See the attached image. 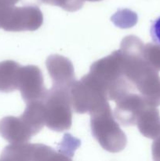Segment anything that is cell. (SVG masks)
Here are the masks:
<instances>
[{
    "mask_svg": "<svg viewBox=\"0 0 160 161\" xmlns=\"http://www.w3.org/2000/svg\"><path fill=\"white\" fill-rule=\"evenodd\" d=\"M150 35L154 43L160 46V17L152 22L150 28Z\"/></svg>",
    "mask_w": 160,
    "mask_h": 161,
    "instance_id": "1",
    "label": "cell"
},
{
    "mask_svg": "<svg viewBox=\"0 0 160 161\" xmlns=\"http://www.w3.org/2000/svg\"><path fill=\"white\" fill-rule=\"evenodd\" d=\"M83 0H57L56 5L66 7H76L83 4Z\"/></svg>",
    "mask_w": 160,
    "mask_h": 161,
    "instance_id": "2",
    "label": "cell"
},
{
    "mask_svg": "<svg viewBox=\"0 0 160 161\" xmlns=\"http://www.w3.org/2000/svg\"><path fill=\"white\" fill-rule=\"evenodd\" d=\"M41 1L44 2V3H53V4H56V2H57V0H41Z\"/></svg>",
    "mask_w": 160,
    "mask_h": 161,
    "instance_id": "3",
    "label": "cell"
},
{
    "mask_svg": "<svg viewBox=\"0 0 160 161\" xmlns=\"http://www.w3.org/2000/svg\"><path fill=\"white\" fill-rule=\"evenodd\" d=\"M89 1H98V0H89Z\"/></svg>",
    "mask_w": 160,
    "mask_h": 161,
    "instance_id": "4",
    "label": "cell"
}]
</instances>
